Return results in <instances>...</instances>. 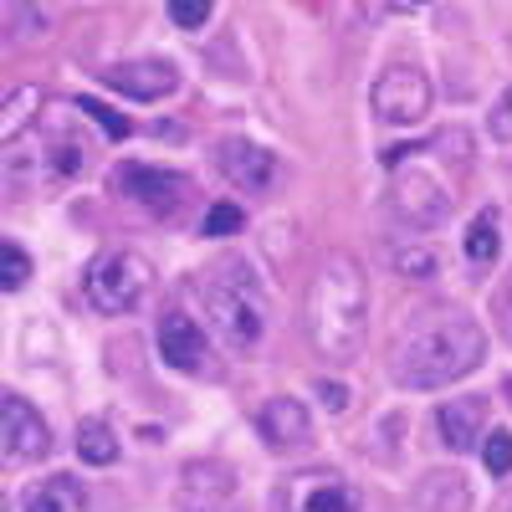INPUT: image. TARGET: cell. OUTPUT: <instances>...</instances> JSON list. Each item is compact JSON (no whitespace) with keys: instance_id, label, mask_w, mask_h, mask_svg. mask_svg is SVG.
<instances>
[{"instance_id":"obj_9","label":"cell","mask_w":512,"mask_h":512,"mask_svg":"<svg viewBox=\"0 0 512 512\" xmlns=\"http://www.w3.org/2000/svg\"><path fill=\"white\" fill-rule=\"evenodd\" d=\"M236 492V472L226 461H190L180 472V487H175V507L180 512H221Z\"/></svg>"},{"instance_id":"obj_4","label":"cell","mask_w":512,"mask_h":512,"mask_svg":"<svg viewBox=\"0 0 512 512\" xmlns=\"http://www.w3.org/2000/svg\"><path fill=\"white\" fill-rule=\"evenodd\" d=\"M149 262L139 251H103L98 262L88 267V277H82V287H88V303L108 318L139 308V297L149 292Z\"/></svg>"},{"instance_id":"obj_15","label":"cell","mask_w":512,"mask_h":512,"mask_svg":"<svg viewBox=\"0 0 512 512\" xmlns=\"http://www.w3.org/2000/svg\"><path fill=\"white\" fill-rule=\"evenodd\" d=\"M436 431H441V446L446 451H477L487 441V400L482 395H461V400H446L436 410Z\"/></svg>"},{"instance_id":"obj_25","label":"cell","mask_w":512,"mask_h":512,"mask_svg":"<svg viewBox=\"0 0 512 512\" xmlns=\"http://www.w3.org/2000/svg\"><path fill=\"white\" fill-rule=\"evenodd\" d=\"M395 267H400L405 277H431V272H436V256L425 251V246H400V251H395Z\"/></svg>"},{"instance_id":"obj_23","label":"cell","mask_w":512,"mask_h":512,"mask_svg":"<svg viewBox=\"0 0 512 512\" xmlns=\"http://www.w3.org/2000/svg\"><path fill=\"white\" fill-rule=\"evenodd\" d=\"M482 466H487L492 477H507L512 472V431H492L482 441Z\"/></svg>"},{"instance_id":"obj_7","label":"cell","mask_w":512,"mask_h":512,"mask_svg":"<svg viewBox=\"0 0 512 512\" xmlns=\"http://www.w3.org/2000/svg\"><path fill=\"white\" fill-rule=\"evenodd\" d=\"M390 210L415 226V231H431L451 216V195L441 190L436 175H425V169H395V180H390Z\"/></svg>"},{"instance_id":"obj_12","label":"cell","mask_w":512,"mask_h":512,"mask_svg":"<svg viewBox=\"0 0 512 512\" xmlns=\"http://www.w3.org/2000/svg\"><path fill=\"white\" fill-rule=\"evenodd\" d=\"M216 164H221V175H226L236 190L262 195V190L277 185V154H267L262 144H251V139H226L221 154H216Z\"/></svg>"},{"instance_id":"obj_8","label":"cell","mask_w":512,"mask_h":512,"mask_svg":"<svg viewBox=\"0 0 512 512\" xmlns=\"http://www.w3.org/2000/svg\"><path fill=\"white\" fill-rule=\"evenodd\" d=\"M52 451V431L47 420H41V410L21 395H6L0 400V456L6 461H36Z\"/></svg>"},{"instance_id":"obj_17","label":"cell","mask_w":512,"mask_h":512,"mask_svg":"<svg viewBox=\"0 0 512 512\" xmlns=\"http://www.w3.org/2000/svg\"><path fill=\"white\" fill-rule=\"evenodd\" d=\"M466 502H472V492H466L461 472H431L415 487V507L420 512H466Z\"/></svg>"},{"instance_id":"obj_29","label":"cell","mask_w":512,"mask_h":512,"mask_svg":"<svg viewBox=\"0 0 512 512\" xmlns=\"http://www.w3.org/2000/svg\"><path fill=\"white\" fill-rule=\"evenodd\" d=\"M318 395H323V405H328L333 415H344V410H349V390H344V384H328V379H323V384H318Z\"/></svg>"},{"instance_id":"obj_26","label":"cell","mask_w":512,"mask_h":512,"mask_svg":"<svg viewBox=\"0 0 512 512\" xmlns=\"http://www.w3.org/2000/svg\"><path fill=\"white\" fill-rule=\"evenodd\" d=\"M241 210L231 205V200H221V205H210V216H205V236H231V231H241Z\"/></svg>"},{"instance_id":"obj_14","label":"cell","mask_w":512,"mask_h":512,"mask_svg":"<svg viewBox=\"0 0 512 512\" xmlns=\"http://www.w3.org/2000/svg\"><path fill=\"white\" fill-rule=\"evenodd\" d=\"M256 431L272 451H292V446H308L313 441V420H308V405L292 400V395H272L262 410H256Z\"/></svg>"},{"instance_id":"obj_13","label":"cell","mask_w":512,"mask_h":512,"mask_svg":"<svg viewBox=\"0 0 512 512\" xmlns=\"http://www.w3.org/2000/svg\"><path fill=\"white\" fill-rule=\"evenodd\" d=\"M159 354L169 369H180V374H205V359H210V338L195 318L185 313H164L159 318Z\"/></svg>"},{"instance_id":"obj_20","label":"cell","mask_w":512,"mask_h":512,"mask_svg":"<svg viewBox=\"0 0 512 512\" xmlns=\"http://www.w3.org/2000/svg\"><path fill=\"white\" fill-rule=\"evenodd\" d=\"M36 113H41V88H16V93L6 98V108H0V139L16 144L26 128H31Z\"/></svg>"},{"instance_id":"obj_24","label":"cell","mask_w":512,"mask_h":512,"mask_svg":"<svg viewBox=\"0 0 512 512\" xmlns=\"http://www.w3.org/2000/svg\"><path fill=\"white\" fill-rule=\"evenodd\" d=\"M77 108H82V113H88V118H93V123L103 128V134H108V139H128V128H134V123H128V118H118V113H113L108 103H98V98H82Z\"/></svg>"},{"instance_id":"obj_1","label":"cell","mask_w":512,"mask_h":512,"mask_svg":"<svg viewBox=\"0 0 512 512\" xmlns=\"http://www.w3.org/2000/svg\"><path fill=\"white\" fill-rule=\"evenodd\" d=\"M487 359V333L461 308H425L400 333L390 374L400 390H446Z\"/></svg>"},{"instance_id":"obj_22","label":"cell","mask_w":512,"mask_h":512,"mask_svg":"<svg viewBox=\"0 0 512 512\" xmlns=\"http://www.w3.org/2000/svg\"><path fill=\"white\" fill-rule=\"evenodd\" d=\"M26 277H31V256L16 241H6V246H0V287L16 292V287H26Z\"/></svg>"},{"instance_id":"obj_28","label":"cell","mask_w":512,"mask_h":512,"mask_svg":"<svg viewBox=\"0 0 512 512\" xmlns=\"http://www.w3.org/2000/svg\"><path fill=\"white\" fill-rule=\"evenodd\" d=\"M492 134L502 139V144H512V88L497 98V108H492Z\"/></svg>"},{"instance_id":"obj_11","label":"cell","mask_w":512,"mask_h":512,"mask_svg":"<svg viewBox=\"0 0 512 512\" xmlns=\"http://www.w3.org/2000/svg\"><path fill=\"white\" fill-rule=\"evenodd\" d=\"M287 512H359V487L333 472H303L287 487Z\"/></svg>"},{"instance_id":"obj_6","label":"cell","mask_w":512,"mask_h":512,"mask_svg":"<svg viewBox=\"0 0 512 512\" xmlns=\"http://www.w3.org/2000/svg\"><path fill=\"white\" fill-rule=\"evenodd\" d=\"M113 190L123 200L144 205L149 216H180L185 200H190V180L175 175V169H154V164H118Z\"/></svg>"},{"instance_id":"obj_5","label":"cell","mask_w":512,"mask_h":512,"mask_svg":"<svg viewBox=\"0 0 512 512\" xmlns=\"http://www.w3.org/2000/svg\"><path fill=\"white\" fill-rule=\"evenodd\" d=\"M369 108L379 123H395V128H410L431 113V77L420 67H384L374 93H369Z\"/></svg>"},{"instance_id":"obj_19","label":"cell","mask_w":512,"mask_h":512,"mask_svg":"<svg viewBox=\"0 0 512 512\" xmlns=\"http://www.w3.org/2000/svg\"><path fill=\"white\" fill-rule=\"evenodd\" d=\"M118 436H113V425H103V420H82L77 425V456L88 461V466H113L118 461Z\"/></svg>"},{"instance_id":"obj_2","label":"cell","mask_w":512,"mask_h":512,"mask_svg":"<svg viewBox=\"0 0 512 512\" xmlns=\"http://www.w3.org/2000/svg\"><path fill=\"white\" fill-rule=\"evenodd\" d=\"M308 338L333 364L359 359L369 338V282L349 251H333L308 287Z\"/></svg>"},{"instance_id":"obj_18","label":"cell","mask_w":512,"mask_h":512,"mask_svg":"<svg viewBox=\"0 0 512 512\" xmlns=\"http://www.w3.org/2000/svg\"><path fill=\"white\" fill-rule=\"evenodd\" d=\"M466 262L472 267H492L497 262V246H502V216L487 205V210H477L472 216V226H466Z\"/></svg>"},{"instance_id":"obj_3","label":"cell","mask_w":512,"mask_h":512,"mask_svg":"<svg viewBox=\"0 0 512 512\" xmlns=\"http://www.w3.org/2000/svg\"><path fill=\"white\" fill-rule=\"evenodd\" d=\"M200 297H205V318H210V333L221 338V349L246 359L256 354V344L267 338V292L256 282V272L241 262V256H226L221 267H210L205 282H200Z\"/></svg>"},{"instance_id":"obj_16","label":"cell","mask_w":512,"mask_h":512,"mask_svg":"<svg viewBox=\"0 0 512 512\" xmlns=\"http://www.w3.org/2000/svg\"><path fill=\"white\" fill-rule=\"evenodd\" d=\"M21 507L26 512H88V487L67 472H57L47 482H31L21 492Z\"/></svg>"},{"instance_id":"obj_30","label":"cell","mask_w":512,"mask_h":512,"mask_svg":"<svg viewBox=\"0 0 512 512\" xmlns=\"http://www.w3.org/2000/svg\"><path fill=\"white\" fill-rule=\"evenodd\" d=\"M497 323H502L507 344H512V277H507V282H502V292H497Z\"/></svg>"},{"instance_id":"obj_21","label":"cell","mask_w":512,"mask_h":512,"mask_svg":"<svg viewBox=\"0 0 512 512\" xmlns=\"http://www.w3.org/2000/svg\"><path fill=\"white\" fill-rule=\"evenodd\" d=\"M41 164H47V175H52V180H67V175H77V169L88 164V149H82L77 139H57Z\"/></svg>"},{"instance_id":"obj_10","label":"cell","mask_w":512,"mask_h":512,"mask_svg":"<svg viewBox=\"0 0 512 512\" xmlns=\"http://www.w3.org/2000/svg\"><path fill=\"white\" fill-rule=\"evenodd\" d=\"M103 82L113 93L134 98V103H159L180 88V72L175 62H159V57H144V62H118L113 72H103Z\"/></svg>"},{"instance_id":"obj_27","label":"cell","mask_w":512,"mask_h":512,"mask_svg":"<svg viewBox=\"0 0 512 512\" xmlns=\"http://www.w3.org/2000/svg\"><path fill=\"white\" fill-rule=\"evenodd\" d=\"M169 21L180 31H200L210 21V6H200V0H169Z\"/></svg>"}]
</instances>
